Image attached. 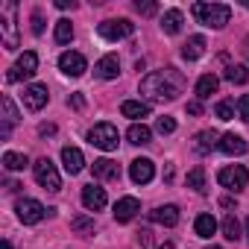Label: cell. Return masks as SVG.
<instances>
[{
    "label": "cell",
    "instance_id": "cell-19",
    "mask_svg": "<svg viewBox=\"0 0 249 249\" xmlns=\"http://www.w3.org/2000/svg\"><path fill=\"white\" fill-rule=\"evenodd\" d=\"M18 120H21V117H18V108H15V103H12V97H3V129H0V135L9 138V132H12V126H15Z\"/></svg>",
    "mask_w": 249,
    "mask_h": 249
},
{
    "label": "cell",
    "instance_id": "cell-6",
    "mask_svg": "<svg viewBox=\"0 0 249 249\" xmlns=\"http://www.w3.org/2000/svg\"><path fill=\"white\" fill-rule=\"evenodd\" d=\"M97 33L106 38V41H120V38H129L135 33V24L129 18H117V21H103L97 27Z\"/></svg>",
    "mask_w": 249,
    "mask_h": 249
},
{
    "label": "cell",
    "instance_id": "cell-22",
    "mask_svg": "<svg viewBox=\"0 0 249 249\" xmlns=\"http://www.w3.org/2000/svg\"><path fill=\"white\" fill-rule=\"evenodd\" d=\"M217 85H220V79L214 73L199 76V82H196V100H208L211 94H217Z\"/></svg>",
    "mask_w": 249,
    "mask_h": 249
},
{
    "label": "cell",
    "instance_id": "cell-9",
    "mask_svg": "<svg viewBox=\"0 0 249 249\" xmlns=\"http://www.w3.org/2000/svg\"><path fill=\"white\" fill-rule=\"evenodd\" d=\"M59 71H62L65 76H82V73L88 71V62H85V56H82V53L68 50V53H62V56H59Z\"/></svg>",
    "mask_w": 249,
    "mask_h": 249
},
{
    "label": "cell",
    "instance_id": "cell-43",
    "mask_svg": "<svg viewBox=\"0 0 249 249\" xmlns=\"http://www.w3.org/2000/svg\"><path fill=\"white\" fill-rule=\"evenodd\" d=\"M71 103H73L76 108H82V106H85V100H82V94H73V97H71Z\"/></svg>",
    "mask_w": 249,
    "mask_h": 249
},
{
    "label": "cell",
    "instance_id": "cell-40",
    "mask_svg": "<svg viewBox=\"0 0 249 249\" xmlns=\"http://www.w3.org/2000/svg\"><path fill=\"white\" fill-rule=\"evenodd\" d=\"M188 114H202V103L199 100H191L188 103Z\"/></svg>",
    "mask_w": 249,
    "mask_h": 249
},
{
    "label": "cell",
    "instance_id": "cell-1",
    "mask_svg": "<svg viewBox=\"0 0 249 249\" xmlns=\"http://www.w3.org/2000/svg\"><path fill=\"white\" fill-rule=\"evenodd\" d=\"M182 88V76L176 73V68H167V71H156L150 76L141 79V94L153 103H164V100H173Z\"/></svg>",
    "mask_w": 249,
    "mask_h": 249
},
{
    "label": "cell",
    "instance_id": "cell-36",
    "mask_svg": "<svg viewBox=\"0 0 249 249\" xmlns=\"http://www.w3.org/2000/svg\"><path fill=\"white\" fill-rule=\"evenodd\" d=\"M237 114H240V117L249 123V94H243V97L237 100Z\"/></svg>",
    "mask_w": 249,
    "mask_h": 249
},
{
    "label": "cell",
    "instance_id": "cell-23",
    "mask_svg": "<svg viewBox=\"0 0 249 249\" xmlns=\"http://www.w3.org/2000/svg\"><path fill=\"white\" fill-rule=\"evenodd\" d=\"M120 111H123V117L141 120V117H147V114H150V106H147V103H141V100H126V103L120 106Z\"/></svg>",
    "mask_w": 249,
    "mask_h": 249
},
{
    "label": "cell",
    "instance_id": "cell-35",
    "mask_svg": "<svg viewBox=\"0 0 249 249\" xmlns=\"http://www.w3.org/2000/svg\"><path fill=\"white\" fill-rule=\"evenodd\" d=\"M71 229L88 231V229H94V220H88V217H73V220H71Z\"/></svg>",
    "mask_w": 249,
    "mask_h": 249
},
{
    "label": "cell",
    "instance_id": "cell-13",
    "mask_svg": "<svg viewBox=\"0 0 249 249\" xmlns=\"http://www.w3.org/2000/svg\"><path fill=\"white\" fill-rule=\"evenodd\" d=\"M91 173H94V179H103V182L120 179V167H117V161H111V159H97V161L91 164Z\"/></svg>",
    "mask_w": 249,
    "mask_h": 249
},
{
    "label": "cell",
    "instance_id": "cell-41",
    "mask_svg": "<svg viewBox=\"0 0 249 249\" xmlns=\"http://www.w3.org/2000/svg\"><path fill=\"white\" fill-rule=\"evenodd\" d=\"M56 6H59V9H76L73 0H56Z\"/></svg>",
    "mask_w": 249,
    "mask_h": 249
},
{
    "label": "cell",
    "instance_id": "cell-28",
    "mask_svg": "<svg viewBox=\"0 0 249 249\" xmlns=\"http://www.w3.org/2000/svg\"><path fill=\"white\" fill-rule=\"evenodd\" d=\"M30 164V159L24 156V153H3V167L9 170V173H18V170H24Z\"/></svg>",
    "mask_w": 249,
    "mask_h": 249
},
{
    "label": "cell",
    "instance_id": "cell-11",
    "mask_svg": "<svg viewBox=\"0 0 249 249\" xmlns=\"http://www.w3.org/2000/svg\"><path fill=\"white\" fill-rule=\"evenodd\" d=\"M129 176H132L135 185H147V182H153V176H156V164H153L150 159H135V161L129 164Z\"/></svg>",
    "mask_w": 249,
    "mask_h": 249
},
{
    "label": "cell",
    "instance_id": "cell-18",
    "mask_svg": "<svg viewBox=\"0 0 249 249\" xmlns=\"http://www.w3.org/2000/svg\"><path fill=\"white\" fill-rule=\"evenodd\" d=\"M94 73H97L100 79H114V76L120 73V62H117V56H103V59L94 65Z\"/></svg>",
    "mask_w": 249,
    "mask_h": 249
},
{
    "label": "cell",
    "instance_id": "cell-31",
    "mask_svg": "<svg viewBox=\"0 0 249 249\" xmlns=\"http://www.w3.org/2000/svg\"><path fill=\"white\" fill-rule=\"evenodd\" d=\"M188 188H194L196 194H205V170L202 167H194L188 173Z\"/></svg>",
    "mask_w": 249,
    "mask_h": 249
},
{
    "label": "cell",
    "instance_id": "cell-25",
    "mask_svg": "<svg viewBox=\"0 0 249 249\" xmlns=\"http://www.w3.org/2000/svg\"><path fill=\"white\" fill-rule=\"evenodd\" d=\"M161 30H164L167 36H176V33L182 30V12H179V9H167V12L161 15Z\"/></svg>",
    "mask_w": 249,
    "mask_h": 249
},
{
    "label": "cell",
    "instance_id": "cell-20",
    "mask_svg": "<svg viewBox=\"0 0 249 249\" xmlns=\"http://www.w3.org/2000/svg\"><path fill=\"white\" fill-rule=\"evenodd\" d=\"M150 220L153 223H161V226H176L179 223V208L176 205H161V208L150 211Z\"/></svg>",
    "mask_w": 249,
    "mask_h": 249
},
{
    "label": "cell",
    "instance_id": "cell-38",
    "mask_svg": "<svg viewBox=\"0 0 249 249\" xmlns=\"http://www.w3.org/2000/svg\"><path fill=\"white\" fill-rule=\"evenodd\" d=\"M33 33L41 36L44 33V21H41V12H33Z\"/></svg>",
    "mask_w": 249,
    "mask_h": 249
},
{
    "label": "cell",
    "instance_id": "cell-12",
    "mask_svg": "<svg viewBox=\"0 0 249 249\" xmlns=\"http://www.w3.org/2000/svg\"><path fill=\"white\" fill-rule=\"evenodd\" d=\"M138 211H141V202L135 196H123V199L114 202V220L117 223H129Z\"/></svg>",
    "mask_w": 249,
    "mask_h": 249
},
{
    "label": "cell",
    "instance_id": "cell-37",
    "mask_svg": "<svg viewBox=\"0 0 249 249\" xmlns=\"http://www.w3.org/2000/svg\"><path fill=\"white\" fill-rule=\"evenodd\" d=\"M135 12H141V15H156V3H150V0H144V3H141V0H138V3H135Z\"/></svg>",
    "mask_w": 249,
    "mask_h": 249
},
{
    "label": "cell",
    "instance_id": "cell-10",
    "mask_svg": "<svg viewBox=\"0 0 249 249\" xmlns=\"http://www.w3.org/2000/svg\"><path fill=\"white\" fill-rule=\"evenodd\" d=\"M38 71V56L33 53V50H27L18 62H15V68H9V82H18V79H24V76H33Z\"/></svg>",
    "mask_w": 249,
    "mask_h": 249
},
{
    "label": "cell",
    "instance_id": "cell-2",
    "mask_svg": "<svg viewBox=\"0 0 249 249\" xmlns=\"http://www.w3.org/2000/svg\"><path fill=\"white\" fill-rule=\"evenodd\" d=\"M194 18L202 24V27H211V30H223L231 18V9L226 3H194Z\"/></svg>",
    "mask_w": 249,
    "mask_h": 249
},
{
    "label": "cell",
    "instance_id": "cell-14",
    "mask_svg": "<svg viewBox=\"0 0 249 249\" xmlns=\"http://www.w3.org/2000/svg\"><path fill=\"white\" fill-rule=\"evenodd\" d=\"M24 106L30 111H41L47 106V85H30L24 91Z\"/></svg>",
    "mask_w": 249,
    "mask_h": 249
},
{
    "label": "cell",
    "instance_id": "cell-26",
    "mask_svg": "<svg viewBox=\"0 0 249 249\" xmlns=\"http://www.w3.org/2000/svg\"><path fill=\"white\" fill-rule=\"evenodd\" d=\"M202 53H205V38L202 36H191L185 41V47H182V56L185 59H199Z\"/></svg>",
    "mask_w": 249,
    "mask_h": 249
},
{
    "label": "cell",
    "instance_id": "cell-24",
    "mask_svg": "<svg viewBox=\"0 0 249 249\" xmlns=\"http://www.w3.org/2000/svg\"><path fill=\"white\" fill-rule=\"evenodd\" d=\"M126 138H129V144H135V147H144V144H150L153 132H150V126H144V123H132V126H129V132H126Z\"/></svg>",
    "mask_w": 249,
    "mask_h": 249
},
{
    "label": "cell",
    "instance_id": "cell-42",
    "mask_svg": "<svg viewBox=\"0 0 249 249\" xmlns=\"http://www.w3.org/2000/svg\"><path fill=\"white\" fill-rule=\"evenodd\" d=\"M141 234V243H153V231L150 229H144V231H138Z\"/></svg>",
    "mask_w": 249,
    "mask_h": 249
},
{
    "label": "cell",
    "instance_id": "cell-15",
    "mask_svg": "<svg viewBox=\"0 0 249 249\" xmlns=\"http://www.w3.org/2000/svg\"><path fill=\"white\" fill-rule=\"evenodd\" d=\"M82 205H85L88 211L106 208V191H103L100 185H85V188H82Z\"/></svg>",
    "mask_w": 249,
    "mask_h": 249
},
{
    "label": "cell",
    "instance_id": "cell-17",
    "mask_svg": "<svg viewBox=\"0 0 249 249\" xmlns=\"http://www.w3.org/2000/svg\"><path fill=\"white\" fill-rule=\"evenodd\" d=\"M217 147H220V153H226V156H243V153H246V141H243L240 135H234V132H226Z\"/></svg>",
    "mask_w": 249,
    "mask_h": 249
},
{
    "label": "cell",
    "instance_id": "cell-30",
    "mask_svg": "<svg viewBox=\"0 0 249 249\" xmlns=\"http://www.w3.org/2000/svg\"><path fill=\"white\" fill-rule=\"evenodd\" d=\"M223 237H229V240H237L240 237V223H237L234 214H226L223 217Z\"/></svg>",
    "mask_w": 249,
    "mask_h": 249
},
{
    "label": "cell",
    "instance_id": "cell-47",
    "mask_svg": "<svg viewBox=\"0 0 249 249\" xmlns=\"http://www.w3.org/2000/svg\"><path fill=\"white\" fill-rule=\"evenodd\" d=\"M208 249H220V246H208Z\"/></svg>",
    "mask_w": 249,
    "mask_h": 249
},
{
    "label": "cell",
    "instance_id": "cell-46",
    "mask_svg": "<svg viewBox=\"0 0 249 249\" xmlns=\"http://www.w3.org/2000/svg\"><path fill=\"white\" fill-rule=\"evenodd\" d=\"M246 234H249V217H246Z\"/></svg>",
    "mask_w": 249,
    "mask_h": 249
},
{
    "label": "cell",
    "instance_id": "cell-45",
    "mask_svg": "<svg viewBox=\"0 0 249 249\" xmlns=\"http://www.w3.org/2000/svg\"><path fill=\"white\" fill-rule=\"evenodd\" d=\"M159 249H173V243H164V246H159Z\"/></svg>",
    "mask_w": 249,
    "mask_h": 249
},
{
    "label": "cell",
    "instance_id": "cell-29",
    "mask_svg": "<svg viewBox=\"0 0 249 249\" xmlns=\"http://www.w3.org/2000/svg\"><path fill=\"white\" fill-rule=\"evenodd\" d=\"M226 79H229L231 85H243V82L249 79V68H246V65H229V68H226Z\"/></svg>",
    "mask_w": 249,
    "mask_h": 249
},
{
    "label": "cell",
    "instance_id": "cell-4",
    "mask_svg": "<svg viewBox=\"0 0 249 249\" xmlns=\"http://www.w3.org/2000/svg\"><path fill=\"white\" fill-rule=\"evenodd\" d=\"M33 173H36V182H38L41 188H47V191H59V188H62V176H59L56 164H53L47 156L33 164Z\"/></svg>",
    "mask_w": 249,
    "mask_h": 249
},
{
    "label": "cell",
    "instance_id": "cell-39",
    "mask_svg": "<svg viewBox=\"0 0 249 249\" xmlns=\"http://www.w3.org/2000/svg\"><path fill=\"white\" fill-rule=\"evenodd\" d=\"M38 135H41V138L56 135V126H53V123H41V126H38Z\"/></svg>",
    "mask_w": 249,
    "mask_h": 249
},
{
    "label": "cell",
    "instance_id": "cell-16",
    "mask_svg": "<svg viewBox=\"0 0 249 249\" xmlns=\"http://www.w3.org/2000/svg\"><path fill=\"white\" fill-rule=\"evenodd\" d=\"M62 164H65V170H68L71 176L82 173V167H85V156H82V150H76V147H65V150H62Z\"/></svg>",
    "mask_w": 249,
    "mask_h": 249
},
{
    "label": "cell",
    "instance_id": "cell-3",
    "mask_svg": "<svg viewBox=\"0 0 249 249\" xmlns=\"http://www.w3.org/2000/svg\"><path fill=\"white\" fill-rule=\"evenodd\" d=\"M18 3L15 0H6L3 6H0V30H3V44L6 50H18Z\"/></svg>",
    "mask_w": 249,
    "mask_h": 249
},
{
    "label": "cell",
    "instance_id": "cell-44",
    "mask_svg": "<svg viewBox=\"0 0 249 249\" xmlns=\"http://www.w3.org/2000/svg\"><path fill=\"white\" fill-rule=\"evenodd\" d=\"M220 205H223V208H231V205H234V199H231V196H223V199H220Z\"/></svg>",
    "mask_w": 249,
    "mask_h": 249
},
{
    "label": "cell",
    "instance_id": "cell-21",
    "mask_svg": "<svg viewBox=\"0 0 249 249\" xmlns=\"http://www.w3.org/2000/svg\"><path fill=\"white\" fill-rule=\"evenodd\" d=\"M217 144H220V141H217V132H214V129H202V132H196V138H194V150L202 153V156L211 153Z\"/></svg>",
    "mask_w": 249,
    "mask_h": 249
},
{
    "label": "cell",
    "instance_id": "cell-27",
    "mask_svg": "<svg viewBox=\"0 0 249 249\" xmlns=\"http://www.w3.org/2000/svg\"><path fill=\"white\" fill-rule=\"evenodd\" d=\"M194 231H196V237H211L217 231V220L211 214H199L196 223H194Z\"/></svg>",
    "mask_w": 249,
    "mask_h": 249
},
{
    "label": "cell",
    "instance_id": "cell-8",
    "mask_svg": "<svg viewBox=\"0 0 249 249\" xmlns=\"http://www.w3.org/2000/svg\"><path fill=\"white\" fill-rule=\"evenodd\" d=\"M15 211H18V220L21 223H27V226H36V223H41L53 208H44L38 199H21L18 205H15Z\"/></svg>",
    "mask_w": 249,
    "mask_h": 249
},
{
    "label": "cell",
    "instance_id": "cell-34",
    "mask_svg": "<svg viewBox=\"0 0 249 249\" xmlns=\"http://www.w3.org/2000/svg\"><path fill=\"white\" fill-rule=\"evenodd\" d=\"M156 129H159L161 135H170V132H176V120H173V117H159V120H156Z\"/></svg>",
    "mask_w": 249,
    "mask_h": 249
},
{
    "label": "cell",
    "instance_id": "cell-5",
    "mask_svg": "<svg viewBox=\"0 0 249 249\" xmlns=\"http://www.w3.org/2000/svg\"><path fill=\"white\" fill-rule=\"evenodd\" d=\"M120 135H117V129L111 126V123H97V126L88 132V141L94 144V147H100V150H106V153H111V150H117V141Z\"/></svg>",
    "mask_w": 249,
    "mask_h": 249
},
{
    "label": "cell",
    "instance_id": "cell-7",
    "mask_svg": "<svg viewBox=\"0 0 249 249\" xmlns=\"http://www.w3.org/2000/svg\"><path fill=\"white\" fill-rule=\"evenodd\" d=\"M217 182L223 188H229V191H243L246 182H249V170L243 164H229V167H223L217 173Z\"/></svg>",
    "mask_w": 249,
    "mask_h": 249
},
{
    "label": "cell",
    "instance_id": "cell-33",
    "mask_svg": "<svg viewBox=\"0 0 249 249\" xmlns=\"http://www.w3.org/2000/svg\"><path fill=\"white\" fill-rule=\"evenodd\" d=\"M214 111H217L220 120H231V117H234V103H231V100H220Z\"/></svg>",
    "mask_w": 249,
    "mask_h": 249
},
{
    "label": "cell",
    "instance_id": "cell-32",
    "mask_svg": "<svg viewBox=\"0 0 249 249\" xmlns=\"http://www.w3.org/2000/svg\"><path fill=\"white\" fill-rule=\"evenodd\" d=\"M71 38H73V27H71V21H68V18L56 21V41H59V44H68Z\"/></svg>",
    "mask_w": 249,
    "mask_h": 249
}]
</instances>
